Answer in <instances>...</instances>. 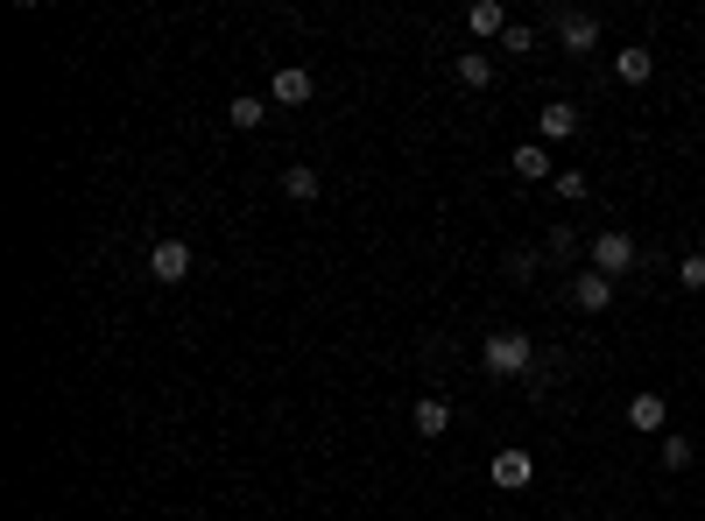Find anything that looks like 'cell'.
Returning <instances> with one entry per match:
<instances>
[{
	"instance_id": "obj_1",
	"label": "cell",
	"mask_w": 705,
	"mask_h": 521,
	"mask_svg": "<svg viewBox=\"0 0 705 521\" xmlns=\"http://www.w3.org/2000/svg\"><path fill=\"white\" fill-rule=\"evenodd\" d=\"M480 366H487L494 381H522V388H529V374L543 366V345L529 338V332H494L480 345Z\"/></svg>"
},
{
	"instance_id": "obj_2",
	"label": "cell",
	"mask_w": 705,
	"mask_h": 521,
	"mask_svg": "<svg viewBox=\"0 0 705 521\" xmlns=\"http://www.w3.org/2000/svg\"><path fill=\"white\" fill-rule=\"evenodd\" d=\"M550 35H558L564 56H593L600 50V22L585 8H550Z\"/></svg>"
},
{
	"instance_id": "obj_3",
	"label": "cell",
	"mask_w": 705,
	"mask_h": 521,
	"mask_svg": "<svg viewBox=\"0 0 705 521\" xmlns=\"http://www.w3.org/2000/svg\"><path fill=\"white\" fill-rule=\"evenodd\" d=\"M585 254H593V268L606 282H621L628 268L642 261V247H635V233H621V226H606V233H593V247H585Z\"/></svg>"
},
{
	"instance_id": "obj_4",
	"label": "cell",
	"mask_w": 705,
	"mask_h": 521,
	"mask_svg": "<svg viewBox=\"0 0 705 521\" xmlns=\"http://www.w3.org/2000/svg\"><path fill=\"white\" fill-rule=\"evenodd\" d=\"M148 275H156L163 289H177V282H190V240H148Z\"/></svg>"
},
{
	"instance_id": "obj_5",
	"label": "cell",
	"mask_w": 705,
	"mask_h": 521,
	"mask_svg": "<svg viewBox=\"0 0 705 521\" xmlns=\"http://www.w3.org/2000/svg\"><path fill=\"white\" fill-rule=\"evenodd\" d=\"M614 289H621V282H606L600 268H579V275H571V289H564V296H571V311L600 317V311H614Z\"/></svg>"
},
{
	"instance_id": "obj_6",
	"label": "cell",
	"mask_w": 705,
	"mask_h": 521,
	"mask_svg": "<svg viewBox=\"0 0 705 521\" xmlns=\"http://www.w3.org/2000/svg\"><path fill=\"white\" fill-rule=\"evenodd\" d=\"M311 92H318V79H311L303 64H282L276 79H269V100H276V106H311Z\"/></svg>"
},
{
	"instance_id": "obj_7",
	"label": "cell",
	"mask_w": 705,
	"mask_h": 521,
	"mask_svg": "<svg viewBox=\"0 0 705 521\" xmlns=\"http://www.w3.org/2000/svg\"><path fill=\"white\" fill-rule=\"evenodd\" d=\"M508 169H516L522 184H558V163H550V148H543V142H522L516 156H508Z\"/></svg>"
},
{
	"instance_id": "obj_8",
	"label": "cell",
	"mask_w": 705,
	"mask_h": 521,
	"mask_svg": "<svg viewBox=\"0 0 705 521\" xmlns=\"http://www.w3.org/2000/svg\"><path fill=\"white\" fill-rule=\"evenodd\" d=\"M529 479H537V458L529 451H494V487L501 493H522Z\"/></svg>"
},
{
	"instance_id": "obj_9",
	"label": "cell",
	"mask_w": 705,
	"mask_h": 521,
	"mask_svg": "<svg viewBox=\"0 0 705 521\" xmlns=\"http://www.w3.org/2000/svg\"><path fill=\"white\" fill-rule=\"evenodd\" d=\"M409 423H416V437H431V444H437V437L452 430V402H445V395H416Z\"/></svg>"
},
{
	"instance_id": "obj_10",
	"label": "cell",
	"mask_w": 705,
	"mask_h": 521,
	"mask_svg": "<svg viewBox=\"0 0 705 521\" xmlns=\"http://www.w3.org/2000/svg\"><path fill=\"white\" fill-rule=\"evenodd\" d=\"M537 134H543V148H550V142H571V134H579V106H571V100H550V106L537 113Z\"/></svg>"
},
{
	"instance_id": "obj_11",
	"label": "cell",
	"mask_w": 705,
	"mask_h": 521,
	"mask_svg": "<svg viewBox=\"0 0 705 521\" xmlns=\"http://www.w3.org/2000/svg\"><path fill=\"white\" fill-rule=\"evenodd\" d=\"M614 79H621V85H650V79H656V56L642 50V43L614 50Z\"/></svg>"
},
{
	"instance_id": "obj_12",
	"label": "cell",
	"mask_w": 705,
	"mask_h": 521,
	"mask_svg": "<svg viewBox=\"0 0 705 521\" xmlns=\"http://www.w3.org/2000/svg\"><path fill=\"white\" fill-rule=\"evenodd\" d=\"M466 29L480 35V43H494V35H508V8H501V0H473V8H466Z\"/></svg>"
},
{
	"instance_id": "obj_13",
	"label": "cell",
	"mask_w": 705,
	"mask_h": 521,
	"mask_svg": "<svg viewBox=\"0 0 705 521\" xmlns=\"http://www.w3.org/2000/svg\"><path fill=\"white\" fill-rule=\"evenodd\" d=\"M628 423H635L642 437H663V423H671V402H663V395H635V402H628Z\"/></svg>"
},
{
	"instance_id": "obj_14",
	"label": "cell",
	"mask_w": 705,
	"mask_h": 521,
	"mask_svg": "<svg viewBox=\"0 0 705 521\" xmlns=\"http://www.w3.org/2000/svg\"><path fill=\"white\" fill-rule=\"evenodd\" d=\"M452 71H459V85H466V92H487V85H494V50H466V56H452Z\"/></svg>"
},
{
	"instance_id": "obj_15",
	"label": "cell",
	"mask_w": 705,
	"mask_h": 521,
	"mask_svg": "<svg viewBox=\"0 0 705 521\" xmlns=\"http://www.w3.org/2000/svg\"><path fill=\"white\" fill-rule=\"evenodd\" d=\"M282 190H290L297 205H318V190H325V177H318L311 163H290V169H282Z\"/></svg>"
},
{
	"instance_id": "obj_16",
	"label": "cell",
	"mask_w": 705,
	"mask_h": 521,
	"mask_svg": "<svg viewBox=\"0 0 705 521\" xmlns=\"http://www.w3.org/2000/svg\"><path fill=\"white\" fill-rule=\"evenodd\" d=\"M226 121H234L240 134H255L261 121H269V100H261V92H240V100H234V106H226Z\"/></svg>"
},
{
	"instance_id": "obj_17",
	"label": "cell",
	"mask_w": 705,
	"mask_h": 521,
	"mask_svg": "<svg viewBox=\"0 0 705 521\" xmlns=\"http://www.w3.org/2000/svg\"><path fill=\"white\" fill-rule=\"evenodd\" d=\"M656 458H663V472H684V466L698 458V444H692V437H677V430H663V451H656Z\"/></svg>"
},
{
	"instance_id": "obj_18",
	"label": "cell",
	"mask_w": 705,
	"mask_h": 521,
	"mask_svg": "<svg viewBox=\"0 0 705 521\" xmlns=\"http://www.w3.org/2000/svg\"><path fill=\"white\" fill-rule=\"evenodd\" d=\"M543 261L550 268H571V261H579V240H571L564 226H550V233H543Z\"/></svg>"
},
{
	"instance_id": "obj_19",
	"label": "cell",
	"mask_w": 705,
	"mask_h": 521,
	"mask_svg": "<svg viewBox=\"0 0 705 521\" xmlns=\"http://www.w3.org/2000/svg\"><path fill=\"white\" fill-rule=\"evenodd\" d=\"M550 190H558L564 205H585V198H593V177H585V169H558V184H550Z\"/></svg>"
},
{
	"instance_id": "obj_20",
	"label": "cell",
	"mask_w": 705,
	"mask_h": 521,
	"mask_svg": "<svg viewBox=\"0 0 705 521\" xmlns=\"http://www.w3.org/2000/svg\"><path fill=\"white\" fill-rule=\"evenodd\" d=\"M677 289H692V296H705V247H692V254L677 261Z\"/></svg>"
},
{
	"instance_id": "obj_21",
	"label": "cell",
	"mask_w": 705,
	"mask_h": 521,
	"mask_svg": "<svg viewBox=\"0 0 705 521\" xmlns=\"http://www.w3.org/2000/svg\"><path fill=\"white\" fill-rule=\"evenodd\" d=\"M501 50H508V56H529V50H537V29H529V22H508Z\"/></svg>"
}]
</instances>
